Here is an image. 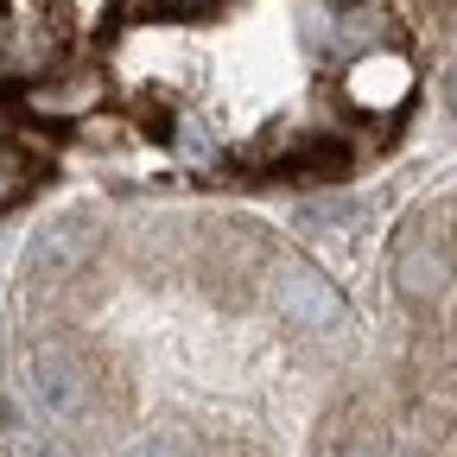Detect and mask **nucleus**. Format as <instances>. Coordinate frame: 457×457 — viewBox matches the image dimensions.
Returning <instances> with one entry per match:
<instances>
[{
	"label": "nucleus",
	"mask_w": 457,
	"mask_h": 457,
	"mask_svg": "<svg viewBox=\"0 0 457 457\" xmlns=\"http://www.w3.org/2000/svg\"><path fill=\"white\" fill-rule=\"evenodd\" d=\"M128 457H197L185 438H146V445H134Z\"/></svg>",
	"instance_id": "nucleus-9"
},
{
	"label": "nucleus",
	"mask_w": 457,
	"mask_h": 457,
	"mask_svg": "<svg viewBox=\"0 0 457 457\" xmlns=\"http://www.w3.org/2000/svg\"><path fill=\"white\" fill-rule=\"evenodd\" d=\"M153 7H165V13H197V7H210V0H153Z\"/></svg>",
	"instance_id": "nucleus-11"
},
{
	"label": "nucleus",
	"mask_w": 457,
	"mask_h": 457,
	"mask_svg": "<svg viewBox=\"0 0 457 457\" xmlns=\"http://www.w3.org/2000/svg\"><path fill=\"white\" fill-rule=\"evenodd\" d=\"M64 45H71V13L64 0H13L0 13V71L32 83L51 64H64Z\"/></svg>",
	"instance_id": "nucleus-1"
},
{
	"label": "nucleus",
	"mask_w": 457,
	"mask_h": 457,
	"mask_svg": "<svg viewBox=\"0 0 457 457\" xmlns=\"http://www.w3.org/2000/svg\"><path fill=\"white\" fill-rule=\"evenodd\" d=\"M83 254H89V236H83V222H57V228H45V236L32 242V254H26V273H32V279L77 273V267H83Z\"/></svg>",
	"instance_id": "nucleus-7"
},
{
	"label": "nucleus",
	"mask_w": 457,
	"mask_h": 457,
	"mask_svg": "<svg viewBox=\"0 0 457 457\" xmlns=\"http://www.w3.org/2000/svg\"><path fill=\"white\" fill-rule=\"evenodd\" d=\"M445 279H451V261L438 254V242H426V236L400 242V254H394V286H400V293H407L413 305L438 299V293H445Z\"/></svg>",
	"instance_id": "nucleus-5"
},
{
	"label": "nucleus",
	"mask_w": 457,
	"mask_h": 457,
	"mask_svg": "<svg viewBox=\"0 0 457 457\" xmlns=\"http://www.w3.org/2000/svg\"><path fill=\"white\" fill-rule=\"evenodd\" d=\"M267 293H273V312L293 324V330H305V337H330V330H343V299H337V286H330L324 273L299 267V261L273 267Z\"/></svg>",
	"instance_id": "nucleus-3"
},
{
	"label": "nucleus",
	"mask_w": 457,
	"mask_h": 457,
	"mask_svg": "<svg viewBox=\"0 0 457 457\" xmlns=\"http://www.w3.org/2000/svg\"><path fill=\"white\" fill-rule=\"evenodd\" d=\"M407 96H413V64H407V51H394V45L356 51L350 71H343V102L362 108V114H394Z\"/></svg>",
	"instance_id": "nucleus-4"
},
{
	"label": "nucleus",
	"mask_w": 457,
	"mask_h": 457,
	"mask_svg": "<svg viewBox=\"0 0 457 457\" xmlns=\"http://www.w3.org/2000/svg\"><path fill=\"white\" fill-rule=\"evenodd\" d=\"M451 108H457V83H451Z\"/></svg>",
	"instance_id": "nucleus-12"
},
{
	"label": "nucleus",
	"mask_w": 457,
	"mask_h": 457,
	"mask_svg": "<svg viewBox=\"0 0 457 457\" xmlns=\"http://www.w3.org/2000/svg\"><path fill=\"white\" fill-rule=\"evenodd\" d=\"M108 83L96 71H64V64H51L45 77H32L20 89V108H26V121L32 128H83L89 114L102 108Z\"/></svg>",
	"instance_id": "nucleus-2"
},
{
	"label": "nucleus",
	"mask_w": 457,
	"mask_h": 457,
	"mask_svg": "<svg viewBox=\"0 0 457 457\" xmlns=\"http://www.w3.org/2000/svg\"><path fill=\"white\" fill-rule=\"evenodd\" d=\"M330 457H381V445H369V438H343Z\"/></svg>",
	"instance_id": "nucleus-10"
},
{
	"label": "nucleus",
	"mask_w": 457,
	"mask_h": 457,
	"mask_svg": "<svg viewBox=\"0 0 457 457\" xmlns=\"http://www.w3.org/2000/svg\"><path fill=\"white\" fill-rule=\"evenodd\" d=\"M32 381H38V400L51 413H64V420H83V407H89V381L64 362V356H51V350H38L32 356Z\"/></svg>",
	"instance_id": "nucleus-6"
},
{
	"label": "nucleus",
	"mask_w": 457,
	"mask_h": 457,
	"mask_svg": "<svg viewBox=\"0 0 457 457\" xmlns=\"http://www.w3.org/2000/svg\"><path fill=\"white\" fill-rule=\"evenodd\" d=\"M32 185V140H13V134H0V210L20 204Z\"/></svg>",
	"instance_id": "nucleus-8"
}]
</instances>
